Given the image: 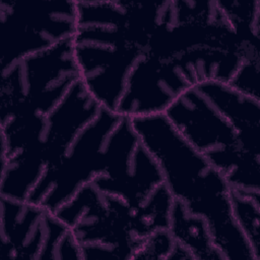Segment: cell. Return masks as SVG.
Returning a JSON list of instances; mask_svg holds the SVG:
<instances>
[{"label": "cell", "mask_w": 260, "mask_h": 260, "mask_svg": "<svg viewBox=\"0 0 260 260\" xmlns=\"http://www.w3.org/2000/svg\"><path fill=\"white\" fill-rule=\"evenodd\" d=\"M130 121L157 162L173 198L205 219L223 259L258 260L236 221L224 175L181 135L165 114Z\"/></svg>", "instance_id": "cell-1"}, {"label": "cell", "mask_w": 260, "mask_h": 260, "mask_svg": "<svg viewBox=\"0 0 260 260\" xmlns=\"http://www.w3.org/2000/svg\"><path fill=\"white\" fill-rule=\"evenodd\" d=\"M79 80L72 39L1 67V120L50 114Z\"/></svg>", "instance_id": "cell-2"}, {"label": "cell", "mask_w": 260, "mask_h": 260, "mask_svg": "<svg viewBox=\"0 0 260 260\" xmlns=\"http://www.w3.org/2000/svg\"><path fill=\"white\" fill-rule=\"evenodd\" d=\"M75 1H0V64L50 49L74 37Z\"/></svg>", "instance_id": "cell-3"}, {"label": "cell", "mask_w": 260, "mask_h": 260, "mask_svg": "<svg viewBox=\"0 0 260 260\" xmlns=\"http://www.w3.org/2000/svg\"><path fill=\"white\" fill-rule=\"evenodd\" d=\"M165 115L181 135L221 172L225 179L241 165L260 162V157L245 154L234 126L196 86L181 93Z\"/></svg>", "instance_id": "cell-4"}, {"label": "cell", "mask_w": 260, "mask_h": 260, "mask_svg": "<svg viewBox=\"0 0 260 260\" xmlns=\"http://www.w3.org/2000/svg\"><path fill=\"white\" fill-rule=\"evenodd\" d=\"M1 256L82 259L72 231L53 211L5 197H1Z\"/></svg>", "instance_id": "cell-5"}, {"label": "cell", "mask_w": 260, "mask_h": 260, "mask_svg": "<svg viewBox=\"0 0 260 260\" xmlns=\"http://www.w3.org/2000/svg\"><path fill=\"white\" fill-rule=\"evenodd\" d=\"M231 122L245 154L260 157V101L224 82L208 81L195 85Z\"/></svg>", "instance_id": "cell-6"}, {"label": "cell", "mask_w": 260, "mask_h": 260, "mask_svg": "<svg viewBox=\"0 0 260 260\" xmlns=\"http://www.w3.org/2000/svg\"><path fill=\"white\" fill-rule=\"evenodd\" d=\"M169 230L176 242L187 248L194 259L224 260L215 247L205 219L174 199Z\"/></svg>", "instance_id": "cell-7"}, {"label": "cell", "mask_w": 260, "mask_h": 260, "mask_svg": "<svg viewBox=\"0 0 260 260\" xmlns=\"http://www.w3.org/2000/svg\"><path fill=\"white\" fill-rule=\"evenodd\" d=\"M231 201L236 221L260 260V199L231 191Z\"/></svg>", "instance_id": "cell-8"}, {"label": "cell", "mask_w": 260, "mask_h": 260, "mask_svg": "<svg viewBox=\"0 0 260 260\" xmlns=\"http://www.w3.org/2000/svg\"><path fill=\"white\" fill-rule=\"evenodd\" d=\"M174 246L175 239L173 238L170 230H157L143 240L141 246L134 253L132 259L169 260Z\"/></svg>", "instance_id": "cell-9"}, {"label": "cell", "mask_w": 260, "mask_h": 260, "mask_svg": "<svg viewBox=\"0 0 260 260\" xmlns=\"http://www.w3.org/2000/svg\"><path fill=\"white\" fill-rule=\"evenodd\" d=\"M228 84L260 101V60H244Z\"/></svg>", "instance_id": "cell-10"}]
</instances>
